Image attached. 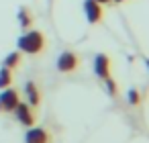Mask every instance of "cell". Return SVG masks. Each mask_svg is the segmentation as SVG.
Returning a JSON list of instances; mask_svg holds the SVG:
<instances>
[{
  "label": "cell",
  "mask_w": 149,
  "mask_h": 143,
  "mask_svg": "<svg viewBox=\"0 0 149 143\" xmlns=\"http://www.w3.org/2000/svg\"><path fill=\"white\" fill-rule=\"evenodd\" d=\"M19 63H21V51H13V53H8L6 59H4V68H8V70H15Z\"/></svg>",
  "instance_id": "obj_10"
},
{
  "label": "cell",
  "mask_w": 149,
  "mask_h": 143,
  "mask_svg": "<svg viewBox=\"0 0 149 143\" xmlns=\"http://www.w3.org/2000/svg\"><path fill=\"white\" fill-rule=\"evenodd\" d=\"M13 84V70L8 68H2L0 70V90H4Z\"/></svg>",
  "instance_id": "obj_9"
},
{
  "label": "cell",
  "mask_w": 149,
  "mask_h": 143,
  "mask_svg": "<svg viewBox=\"0 0 149 143\" xmlns=\"http://www.w3.org/2000/svg\"><path fill=\"white\" fill-rule=\"evenodd\" d=\"M102 82H104V86H106V92H108V96H116V92H118V90H116V82H114L110 76H108L106 80H102Z\"/></svg>",
  "instance_id": "obj_13"
},
{
  "label": "cell",
  "mask_w": 149,
  "mask_h": 143,
  "mask_svg": "<svg viewBox=\"0 0 149 143\" xmlns=\"http://www.w3.org/2000/svg\"><path fill=\"white\" fill-rule=\"evenodd\" d=\"M19 23H21V27H23V29L31 27V23H33V17H31L29 8H21V10H19Z\"/></svg>",
  "instance_id": "obj_11"
},
{
  "label": "cell",
  "mask_w": 149,
  "mask_h": 143,
  "mask_svg": "<svg viewBox=\"0 0 149 143\" xmlns=\"http://www.w3.org/2000/svg\"><path fill=\"white\" fill-rule=\"evenodd\" d=\"M84 15L88 23L98 25L102 21V4H98L96 0H84Z\"/></svg>",
  "instance_id": "obj_6"
},
{
  "label": "cell",
  "mask_w": 149,
  "mask_h": 143,
  "mask_svg": "<svg viewBox=\"0 0 149 143\" xmlns=\"http://www.w3.org/2000/svg\"><path fill=\"white\" fill-rule=\"evenodd\" d=\"M145 66H147V70H149V59H145Z\"/></svg>",
  "instance_id": "obj_16"
},
{
  "label": "cell",
  "mask_w": 149,
  "mask_h": 143,
  "mask_svg": "<svg viewBox=\"0 0 149 143\" xmlns=\"http://www.w3.org/2000/svg\"><path fill=\"white\" fill-rule=\"evenodd\" d=\"M0 112H2V108H0Z\"/></svg>",
  "instance_id": "obj_17"
},
{
  "label": "cell",
  "mask_w": 149,
  "mask_h": 143,
  "mask_svg": "<svg viewBox=\"0 0 149 143\" xmlns=\"http://www.w3.org/2000/svg\"><path fill=\"white\" fill-rule=\"evenodd\" d=\"M96 2H98V4H110L112 0H96Z\"/></svg>",
  "instance_id": "obj_14"
},
{
  "label": "cell",
  "mask_w": 149,
  "mask_h": 143,
  "mask_svg": "<svg viewBox=\"0 0 149 143\" xmlns=\"http://www.w3.org/2000/svg\"><path fill=\"white\" fill-rule=\"evenodd\" d=\"M19 49L29 55H37L45 49V35L41 31H27L23 37H19Z\"/></svg>",
  "instance_id": "obj_1"
},
{
  "label": "cell",
  "mask_w": 149,
  "mask_h": 143,
  "mask_svg": "<svg viewBox=\"0 0 149 143\" xmlns=\"http://www.w3.org/2000/svg\"><path fill=\"white\" fill-rule=\"evenodd\" d=\"M25 96H27V102H29L31 108L41 104V92H39V86L35 82H27L25 84Z\"/></svg>",
  "instance_id": "obj_8"
},
{
  "label": "cell",
  "mask_w": 149,
  "mask_h": 143,
  "mask_svg": "<svg viewBox=\"0 0 149 143\" xmlns=\"http://www.w3.org/2000/svg\"><path fill=\"white\" fill-rule=\"evenodd\" d=\"M112 2H116V4H120V2H125V0H112Z\"/></svg>",
  "instance_id": "obj_15"
},
{
  "label": "cell",
  "mask_w": 149,
  "mask_h": 143,
  "mask_svg": "<svg viewBox=\"0 0 149 143\" xmlns=\"http://www.w3.org/2000/svg\"><path fill=\"white\" fill-rule=\"evenodd\" d=\"M19 102H21V96H19V92L15 88H4L0 92V108L4 112H13Z\"/></svg>",
  "instance_id": "obj_3"
},
{
  "label": "cell",
  "mask_w": 149,
  "mask_h": 143,
  "mask_svg": "<svg viewBox=\"0 0 149 143\" xmlns=\"http://www.w3.org/2000/svg\"><path fill=\"white\" fill-rule=\"evenodd\" d=\"M55 68H57L61 74H72V72H76V70L80 68V55H78L76 51L65 49V51L59 53V57H57V61H55Z\"/></svg>",
  "instance_id": "obj_2"
},
{
  "label": "cell",
  "mask_w": 149,
  "mask_h": 143,
  "mask_svg": "<svg viewBox=\"0 0 149 143\" xmlns=\"http://www.w3.org/2000/svg\"><path fill=\"white\" fill-rule=\"evenodd\" d=\"M15 116H17V121L21 123V125H25V127H33V123H35V114H33V110H31V106L27 104V102H19L17 106H15Z\"/></svg>",
  "instance_id": "obj_4"
},
{
  "label": "cell",
  "mask_w": 149,
  "mask_h": 143,
  "mask_svg": "<svg viewBox=\"0 0 149 143\" xmlns=\"http://www.w3.org/2000/svg\"><path fill=\"white\" fill-rule=\"evenodd\" d=\"M25 143H51V135L43 127H29L25 133Z\"/></svg>",
  "instance_id": "obj_5"
},
{
  "label": "cell",
  "mask_w": 149,
  "mask_h": 143,
  "mask_svg": "<svg viewBox=\"0 0 149 143\" xmlns=\"http://www.w3.org/2000/svg\"><path fill=\"white\" fill-rule=\"evenodd\" d=\"M94 74L100 80H106L110 76V57L108 55H104V53L96 55V59H94Z\"/></svg>",
  "instance_id": "obj_7"
},
{
  "label": "cell",
  "mask_w": 149,
  "mask_h": 143,
  "mask_svg": "<svg viewBox=\"0 0 149 143\" xmlns=\"http://www.w3.org/2000/svg\"><path fill=\"white\" fill-rule=\"evenodd\" d=\"M127 100H129V104H131V106L141 104V94H139V90H137V88H131V90L127 92Z\"/></svg>",
  "instance_id": "obj_12"
}]
</instances>
